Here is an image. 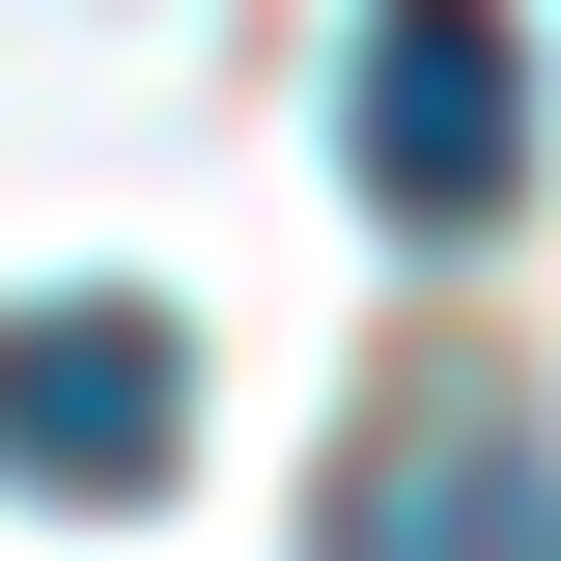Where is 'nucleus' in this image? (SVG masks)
<instances>
[{
    "instance_id": "obj_2",
    "label": "nucleus",
    "mask_w": 561,
    "mask_h": 561,
    "mask_svg": "<svg viewBox=\"0 0 561 561\" xmlns=\"http://www.w3.org/2000/svg\"><path fill=\"white\" fill-rule=\"evenodd\" d=\"M169 449H197V337L169 309H113V280L84 309H0V478L28 505H140Z\"/></svg>"
},
{
    "instance_id": "obj_3",
    "label": "nucleus",
    "mask_w": 561,
    "mask_h": 561,
    "mask_svg": "<svg viewBox=\"0 0 561 561\" xmlns=\"http://www.w3.org/2000/svg\"><path fill=\"white\" fill-rule=\"evenodd\" d=\"M309 561H561V449H534L505 393H421L393 449L309 505Z\"/></svg>"
},
{
    "instance_id": "obj_1",
    "label": "nucleus",
    "mask_w": 561,
    "mask_h": 561,
    "mask_svg": "<svg viewBox=\"0 0 561 561\" xmlns=\"http://www.w3.org/2000/svg\"><path fill=\"white\" fill-rule=\"evenodd\" d=\"M337 169H365V225H421V253H478V225L534 197V28H505V0H365Z\"/></svg>"
}]
</instances>
